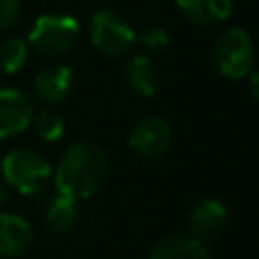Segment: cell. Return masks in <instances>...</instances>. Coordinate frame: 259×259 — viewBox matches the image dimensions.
<instances>
[{
	"mask_svg": "<svg viewBox=\"0 0 259 259\" xmlns=\"http://www.w3.org/2000/svg\"><path fill=\"white\" fill-rule=\"evenodd\" d=\"M57 192L75 200L97 194L109 176L105 152L93 142H75L61 156L53 170Z\"/></svg>",
	"mask_w": 259,
	"mask_h": 259,
	"instance_id": "1",
	"label": "cell"
},
{
	"mask_svg": "<svg viewBox=\"0 0 259 259\" xmlns=\"http://www.w3.org/2000/svg\"><path fill=\"white\" fill-rule=\"evenodd\" d=\"M0 172L6 186L32 196L47 186L53 176V166L42 154L28 148H16L2 158Z\"/></svg>",
	"mask_w": 259,
	"mask_h": 259,
	"instance_id": "2",
	"label": "cell"
},
{
	"mask_svg": "<svg viewBox=\"0 0 259 259\" xmlns=\"http://www.w3.org/2000/svg\"><path fill=\"white\" fill-rule=\"evenodd\" d=\"M212 65L227 79H243L253 71L255 65V45L247 30L227 28L212 42Z\"/></svg>",
	"mask_w": 259,
	"mask_h": 259,
	"instance_id": "3",
	"label": "cell"
},
{
	"mask_svg": "<svg viewBox=\"0 0 259 259\" xmlns=\"http://www.w3.org/2000/svg\"><path fill=\"white\" fill-rule=\"evenodd\" d=\"M79 40V22L69 14H42L28 32V45L42 57L67 55Z\"/></svg>",
	"mask_w": 259,
	"mask_h": 259,
	"instance_id": "4",
	"label": "cell"
},
{
	"mask_svg": "<svg viewBox=\"0 0 259 259\" xmlns=\"http://www.w3.org/2000/svg\"><path fill=\"white\" fill-rule=\"evenodd\" d=\"M91 45L105 57H123L136 45V30L113 8H99L89 18Z\"/></svg>",
	"mask_w": 259,
	"mask_h": 259,
	"instance_id": "5",
	"label": "cell"
},
{
	"mask_svg": "<svg viewBox=\"0 0 259 259\" xmlns=\"http://www.w3.org/2000/svg\"><path fill=\"white\" fill-rule=\"evenodd\" d=\"M172 125L164 117L150 115L140 119L132 127L127 136V146L138 158L156 160L168 152V148L172 146Z\"/></svg>",
	"mask_w": 259,
	"mask_h": 259,
	"instance_id": "6",
	"label": "cell"
},
{
	"mask_svg": "<svg viewBox=\"0 0 259 259\" xmlns=\"http://www.w3.org/2000/svg\"><path fill=\"white\" fill-rule=\"evenodd\" d=\"M34 99L16 87L0 89V140L22 134L34 117Z\"/></svg>",
	"mask_w": 259,
	"mask_h": 259,
	"instance_id": "7",
	"label": "cell"
},
{
	"mask_svg": "<svg viewBox=\"0 0 259 259\" xmlns=\"http://www.w3.org/2000/svg\"><path fill=\"white\" fill-rule=\"evenodd\" d=\"M229 210L217 198H202L198 200L188 214V231L190 237L208 243L214 241L227 227Z\"/></svg>",
	"mask_w": 259,
	"mask_h": 259,
	"instance_id": "8",
	"label": "cell"
},
{
	"mask_svg": "<svg viewBox=\"0 0 259 259\" xmlns=\"http://www.w3.org/2000/svg\"><path fill=\"white\" fill-rule=\"evenodd\" d=\"M32 239V225L24 217L0 210V259H12L26 253Z\"/></svg>",
	"mask_w": 259,
	"mask_h": 259,
	"instance_id": "9",
	"label": "cell"
},
{
	"mask_svg": "<svg viewBox=\"0 0 259 259\" xmlns=\"http://www.w3.org/2000/svg\"><path fill=\"white\" fill-rule=\"evenodd\" d=\"M73 85V71L67 65H49L34 77V97L45 105L61 103Z\"/></svg>",
	"mask_w": 259,
	"mask_h": 259,
	"instance_id": "10",
	"label": "cell"
},
{
	"mask_svg": "<svg viewBox=\"0 0 259 259\" xmlns=\"http://www.w3.org/2000/svg\"><path fill=\"white\" fill-rule=\"evenodd\" d=\"M148 259H212L206 243L190 235H168L160 239Z\"/></svg>",
	"mask_w": 259,
	"mask_h": 259,
	"instance_id": "11",
	"label": "cell"
},
{
	"mask_svg": "<svg viewBox=\"0 0 259 259\" xmlns=\"http://www.w3.org/2000/svg\"><path fill=\"white\" fill-rule=\"evenodd\" d=\"M125 79L132 85V89L144 97L156 95L162 85V73L148 55H136L127 61Z\"/></svg>",
	"mask_w": 259,
	"mask_h": 259,
	"instance_id": "12",
	"label": "cell"
},
{
	"mask_svg": "<svg viewBox=\"0 0 259 259\" xmlns=\"http://www.w3.org/2000/svg\"><path fill=\"white\" fill-rule=\"evenodd\" d=\"M176 6L190 22L206 26L229 18L233 0H176Z\"/></svg>",
	"mask_w": 259,
	"mask_h": 259,
	"instance_id": "13",
	"label": "cell"
},
{
	"mask_svg": "<svg viewBox=\"0 0 259 259\" xmlns=\"http://www.w3.org/2000/svg\"><path fill=\"white\" fill-rule=\"evenodd\" d=\"M79 221V206H77V200L67 196V194H61L57 192V196L49 202L47 206V212H45V223H47V229L51 233H57V235H63L67 231H71Z\"/></svg>",
	"mask_w": 259,
	"mask_h": 259,
	"instance_id": "14",
	"label": "cell"
},
{
	"mask_svg": "<svg viewBox=\"0 0 259 259\" xmlns=\"http://www.w3.org/2000/svg\"><path fill=\"white\" fill-rule=\"evenodd\" d=\"M28 59V42L20 36H8L0 42V71L6 75L18 73Z\"/></svg>",
	"mask_w": 259,
	"mask_h": 259,
	"instance_id": "15",
	"label": "cell"
},
{
	"mask_svg": "<svg viewBox=\"0 0 259 259\" xmlns=\"http://www.w3.org/2000/svg\"><path fill=\"white\" fill-rule=\"evenodd\" d=\"M34 134L38 138H42L45 142H57L61 140L63 132H65V121L59 113L51 111V109H40L34 111V117L30 121Z\"/></svg>",
	"mask_w": 259,
	"mask_h": 259,
	"instance_id": "16",
	"label": "cell"
},
{
	"mask_svg": "<svg viewBox=\"0 0 259 259\" xmlns=\"http://www.w3.org/2000/svg\"><path fill=\"white\" fill-rule=\"evenodd\" d=\"M136 38L144 45V49L148 53H162L170 47V36H168V30L162 28V26H150V28H144L140 34H136Z\"/></svg>",
	"mask_w": 259,
	"mask_h": 259,
	"instance_id": "17",
	"label": "cell"
},
{
	"mask_svg": "<svg viewBox=\"0 0 259 259\" xmlns=\"http://www.w3.org/2000/svg\"><path fill=\"white\" fill-rule=\"evenodd\" d=\"M22 10V2L20 0H0V30L10 28Z\"/></svg>",
	"mask_w": 259,
	"mask_h": 259,
	"instance_id": "18",
	"label": "cell"
},
{
	"mask_svg": "<svg viewBox=\"0 0 259 259\" xmlns=\"http://www.w3.org/2000/svg\"><path fill=\"white\" fill-rule=\"evenodd\" d=\"M247 85H249V93L253 95V99L259 101V69L257 71H251L247 75Z\"/></svg>",
	"mask_w": 259,
	"mask_h": 259,
	"instance_id": "19",
	"label": "cell"
},
{
	"mask_svg": "<svg viewBox=\"0 0 259 259\" xmlns=\"http://www.w3.org/2000/svg\"><path fill=\"white\" fill-rule=\"evenodd\" d=\"M6 198H8V190H6V184H4V180H0V208L4 206Z\"/></svg>",
	"mask_w": 259,
	"mask_h": 259,
	"instance_id": "20",
	"label": "cell"
}]
</instances>
